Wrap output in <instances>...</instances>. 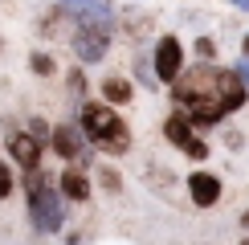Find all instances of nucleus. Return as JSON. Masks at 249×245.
Instances as JSON below:
<instances>
[{"instance_id":"f257e3e1","label":"nucleus","mask_w":249,"mask_h":245,"mask_svg":"<svg viewBox=\"0 0 249 245\" xmlns=\"http://www.w3.org/2000/svg\"><path fill=\"white\" fill-rule=\"evenodd\" d=\"M78 131L86 135V143L94 151H107V156H127L131 151V127L127 119L119 115L107 102H82L78 106Z\"/></svg>"},{"instance_id":"f03ea898","label":"nucleus","mask_w":249,"mask_h":245,"mask_svg":"<svg viewBox=\"0 0 249 245\" xmlns=\"http://www.w3.org/2000/svg\"><path fill=\"white\" fill-rule=\"evenodd\" d=\"M49 151L66 163V168H82L94 172V147L86 143V135L78 131V122H53V135H49Z\"/></svg>"},{"instance_id":"7ed1b4c3","label":"nucleus","mask_w":249,"mask_h":245,"mask_svg":"<svg viewBox=\"0 0 249 245\" xmlns=\"http://www.w3.org/2000/svg\"><path fill=\"white\" fill-rule=\"evenodd\" d=\"M151 70H155V82L160 86H176L184 74V45L176 33H160L155 41V53H151Z\"/></svg>"},{"instance_id":"20e7f679","label":"nucleus","mask_w":249,"mask_h":245,"mask_svg":"<svg viewBox=\"0 0 249 245\" xmlns=\"http://www.w3.org/2000/svg\"><path fill=\"white\" fill-rule=\"evenodd\" d=\"M4 151H8V163H13V168H20V176H25V172H37V168H41L45 143H41L37 135H29V131L8 127V135H4Z\"/></svg>"},{"instance_id":"39448f33","label":"nucleus","mask_w":249,"mask_h":245,"mask_svg":"<svg viewBox=\"0 0 249 245\" xmlns=\"http://www.w3.org/2000/svg\"><path fill=\"white\" fill-rule=\"evenodd\" d=\"M163 139H168L172 147H180L188 159H209V143L196 135V127L180 115V110H172V115L163 119Z\"/></svg>"},{"instance_id":"423d86ee","label":"nucleus","mask_w":249,"mask_h":245,"mask_svg":"<svg viewBox=\"0 0 249 245\" xmlns=\"http://www.w3.org/2000/svg\"><path fill=\"white\" fill-rule=\"evenodd\" d=\"M29 221H33V233H57L61 229V221H66V200L57 196V188H49V192H41V196L29 200Z\"/></svg>"},{"instance_id":"0eeeda50","label":"nucleus","mask_w":249,"mask_h":245,"mask_svg":"<svg viewBox=\"0 0 249 245\" xmlns=\"http://www.w3.org/2000/svg\"><path fill=\"white\" fill-rule=\"evenodd\" d=\"M57 196L66 204H90L94 196V176L82 168H61L57 172Z\"/></svg>"},{"instance_id":"6e6552de","label":"nucleus","mask_w":249,"mask_h":245,"mask_svg":"<svg viewBox=\"0 0 249 245\" xmlns=\"http://www.w3.org/2000/svg\"><path fill=\"white\" fill-rule=\"evenodd\" d=\"M110 45V29H98V25H78L74 29V57L78 61H98Z\"/></svg>"},{"instance_id":"1a4fd4ad","label":"nucleus","mask_w":249,"mask_h":245,"mask_svg":"<svg viewBox=\"0 0 249 245\" xmlns=\"http://www.w3.org/2000/svg\"><path fill=\"white\" fill-rule=\"evenodd\" d=\"M221 192H225V184L221 176H213V172H192L188 176V196L196 209H213L216 200H221Z\"/></svg>"},{"instance_id":"9d476101","label":"nucleus","mask_w":249,"mask_h":245,"mask_svg":"<svg viewBox=\"0 0 249 245\" xmlns=\"http://www.w3.org/2000/svg\"><path fill=\"white\" fill-rule=\"evenodd\" d=\"M98 94H102V102H107V106H131L135 102V82L131 78H123V74H107L98 82Z\"/></svg>"},{"instance_id":"9b49d317","label":"nucleus","mask_w":249,"mask_h":245,"mask_svg":"<svg viewBox=\"0 0 249 245\" xmlns=\"http://www.w3.org/2000/svg\"><path fill=\"white\" fill-rule=\"evenodd\" d=\"M29 70H33L37 78H53L57 74V57L45 53V49H33V53H29Z\"/></svg>"},{"instance_id":"f8f14e48","label":"nucleus","mask_w":249,"mask_h":245,"mask_svg":"<svg viewBox=\"0 0 249 245\" xmlns=\"http://www.w3.org/2000/svg\"><path fill=\"white\" fill-rule=\"evenodd\" d=\"M94 180H98L107 192H115V196L123 192V176H119V168H110V163H94Z\"/></svg>"},{"instance_id":"ddd939ff","label":"nucleus","mask_w":249,"mask_h":245,"mask_svg":"<svg viewBox=\"0 0 249 245\" xmlns=\"http://www.w3.org/2000/svg\"><path fill=\"white\" fill-rule=\"evenodd\" d=\"M17 172H13V163H8V159H0V200H8V196H13V192H17Z\"/></svg>"},{"instance_id":"4468645a","label":"nucleus","mask_w":249,"mask_h":245,"mask_svg":"<svg viewBox=\"0 0 249 245\" xmlns=\"http://www.w3.org/2000/svg\"><path fill=\"white\" fill-rule=\"evenodd\" d=\"M66 86H70V94H74V98H82V94H86V74L74 66V70L66 74Z\"/></svg>"},{"instance_id":"2eb2a0df","label":"nucleus","mask_w":249,"mask_h":245,"mask_svg":"<svg viewBox=\"0 0 249 245\" xmlns=\"http://www.w3.org/2000/svg\"><path fill=\"white\" fill-rule=\"evenodd\" d=\"M196 53H200L204 61H213L216 57V41L213 37H200V41H196Z\"/></svg>"},{"instance_id":"dca6fc26","label":"nucleus","mask_w":249,"mask_h":245,"mask_svg":"<svg viewBox=\"0 0 249 245\" xmlns=\"http://www.w3.org/2000/svg\"><path fill=\"white\" fill-rule=\"evenodd\" d=\"M237 78H241V82H245V86H249V57L241 61V66H237Z\"/></svg>"},{"instance_id":"f3484780","label":"nucleus","mask_w":249,"mask_h":245,"mask_svg":"<svg viewBox=\"0 0 249 245\" xmlns=\"http://www.w3.org/2000/svg\"><path fill=\"white\" fill-rule=\"evenodd\" d=\"M241 229H245V233H249V212H241Z\"/></svg>"},{"instance_id":"a211bd4d","label":"nucleus","mask_w":249,"mask_h":245,"mask_svg":"<svg viewBox=\"0 0 249 245\" xmlns=\"http://www.w3.org/2000/svg\"><path fill=\"white\" fill-rule=\"evenodd\" d=\"M241 49H245V57H249V33H245V41H241Z\"/></svg>"},{"instance_id":"6ab92c4d","label":"nucleus","mask_w":249,"mask_h":245,"mask_svg":"<svg viewBox=\"0 0 249 245\" xmlns=\"http://www.w3.org/2000/svg\"><path fill=\"white\" fill-rule=\"evenodd\" d=\"M233 4H237V8H249V0H233Z\"/></svg>"},{"instance_id":"aec40b11","label":"nucleus","mask_w":249,"mask_h":245,"mask_svg":"<svg viewBox=\"0 0 249 245\" xmlns=\"http://www.w3.org/2000/svg\"><path fill=\"white\" fill-rule=\"evenodd\" d=\"M241 245H249V233H245V237H241Z\"/></svg>"}]
</instances>
